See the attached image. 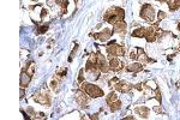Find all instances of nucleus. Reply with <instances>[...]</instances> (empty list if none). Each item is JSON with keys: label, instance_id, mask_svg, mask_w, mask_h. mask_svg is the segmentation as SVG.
<instances>
[{"label": "nucleus", "instance_id": "obj_32", "mask_svg": "<svg viewBox=\"0 0 180 120\" xmlns=\"http://www.w3.org/2000/svg\"><path fill=\"white\" fill-rule=\"evenodd\" d=\"M178 30H179V31H180V22H179V23H178Z\"/></svg>", "mask_w": 180, "mask_h": 120}, {"label": "nucleus", "instance_id": "obj_13", "mask_svg": "<svg viewBox=\"0 0 180 120\" xmlns=\"http://www.w3.org/2000/svg\"><path fill=\"white\" fill-rule=\"evenodd\" d=\"M108 63H109V69L115 71V72L121 69V61H120V59H118L117 56H110Z\"/></svg>", "mask_w": 180, "mask_h": 120}, {"label": "nucleus", "instance_id": "obj_8", "mask_svg": "<svg viewBox=\"0 0 180 120\" xmlns=\"http://www.w3.org/2000/svg\"><path fill=\"white\" fill-rule=\"evenodd\" d=\"M34 100L38 103H41V104H45V106L51 104V96L47 92H37V94H35Z\"/></svg>", "mask_w": 180, "mask_h": 120}, {"label": "nucleus", "instance_id": "obj_19", "mask_svg": "<svg viewBox=\"0 0 180 120\" xmlns=\"http://www.w3.org/2000/svg\"><path fill=\"white\" fill-rule=\"evenodd\" d=\"M55 2L58 5L61 6V10H63V13H66L67 11V5H69V1L67 0H55Z\"/></svg>", "mask_w": 180, "mask_h": 120}, {"label": "nucleus", "instance_id": "obj_14", "mask_svg": "<svg viewBox=\"0 0 180 120\" xmlns=\"http://www.w3.org/2000/svg\"><path fill=\"white\" fill-rule=\"evenodd\" d=\"M137 60H139L142 64L144 63H150V61H154V60H150V59H148V56H145V53H144L143 49H141V48H138L137 49V58H136Z\"/></svg>", "mask_w": 180, "mask_h": 120}, {"label": "nucleus", "instance_id": "obj_9", "mask_svg": "<svg viewBox=\"0 0 180 120\" xmlns=\"http://www.w3.org/2000/svg\"><path fill=\"white\" fill-rule=\"evenodd\" d=\"M112 30L110 29H103L101 33H97V34H94V37L96 38V40H100L101 42H106L108 41L109 38H110V35H112Z\"/></svg>", "mask_w": 180, "mask_h": 120}, {"label": "nucleus", "instance_id": "obj_25", "mask_svg": "<svg viewBox=\"0 0 180 120\" xmlns=\"http://www.w3.org/2000/svg\"><path fill=\"white\" fill-rule=\"evenodd\" d=\"M157 17H159V20H162V19H164L166 17H167V15H166L163 11H160L159 15H157Z\"/></svg>", "mask_w": 180, "mask_h": 120}, {"label": "nucleus", "instance_id": "obj_35", "mask_svg": "<svg viewBox=\"0 0 180 120\" xmlns=\"http://www.w3.org/2000/svg\"><path fill=\"white\" fill-rule=\"evenodd\" d=\"M74 1H78V0H74Z\"/></svg>", "mask_w": 180, "mask_h": 120}, {"label": "nucleus", "instance_id": "obj_22", "mask_svg": "<svg viewBox=\"0 0 180 120\" xmlns=\"http://www.w3.org/2000/svg\"><path fill=\"white\" fill-rule=\"evenodd\" d=\"M48 24H45V25H42V27H38L37 30H36V34H45L46 31L48 30Z\"/></svg>", "mask_w": 180, "mask_h": 120}, {"label": "nucleus", "instance_id": "obj_7", "mask_svg": "<svg viewBox=\"0 0 180 120\" xmlns=\"http://www.w3.org/2000/svg\"><path fill=\"white\" fill-rule=\"evenodd\" d=\"M157 24L155 27H149L145 28V34H144V38H146L148 42H154L157 37Z\"/></svg>", "mask_w": 180, "mask_h": 120}, {"label": "nucleus", "instance_id": "obj_18", "mask_svg": "<svg viewBox=\"0 0 180 120\" xmlns=\"http://www.w3.org/2000/svg\"><path fill=\"white\" fill-rule=\"evenodd\" d=\"M109 108H110V111H112V112L119 111V109L121 108V102L119 101V100H117V101H114V102H112V103L109 104Z\"/></svg>", "mask_w": 180, "mask_h": 120}, {"label": "nucleus", "instance_id": "obj_24", "mask_svg": "<svg viewBox=\"0 0 180 120\" xmlns=\"http://www.w3.org/2000/svg\"><path fill=\"white\" fill-rule=\"evenodd\" d=\"M58 85H59V83H58V81H52V83H51V87H52V89H53L54 91H59V88H58Z\"/></svg>", "mask_w": 180, "mask_h": 120}, {"label": "nucleus", "instance_id": "obj_10", "mask_svg": "<svg viewBox=\"0 0 180 120\" xmlns=\"http://www.w3.org/2000/svg\"><path fill=\"white\" fill-rule=\"evenodd\" d=\"M114 87H115V90H118V91L120 92H124V94L130 92L131 89H132V85L128 84L127 82H117Z\"/></svg>", "mask_w": 180, "mask_h": 120}, {"label": "nucleus", "instance_id": "obj_34", "mask_svg": "<svg viewBox=\"0 0 180 120\" xmlns=\"http://www.w3.org/2000/svg\"><path fill=\"white\" fill-rule=\"evenodd\" d=\"M31 1H37V0H31Z\"/></svg>", "mask_w": 180, "mask_h": 120}, {"label": "nucleus", "instance_id": "obj_21", "mask_svg": "<svg viewBox=\"0 0 180 120\" xmlns=\"http://www.w3.org/2000/svg\"><path fill=\"white\" fill-rule=\"evenodd\" d=\"M118 100V96H117V94L115 92H109L108 94V96L106 97V101H107V103L108 104H110L112 102H114V101H117Z\"/></svg>", "mask_w": 180, "mask_h": 120}, {"label": "nucleus", "instance_id": "obj_27", "mask_svg": "<svg viewBox=\"0 0 180 120\" xmlns=\"http://www.w3.org/2000/svg\"><path fill=\"white\" fill-rule=\"evenodd\" d=\"M156 99L159 100V102H161V94H160V90L156 88Z\"/></svg>", "mask_w": 180, "mask_h": 120}, {"label": "nucleus", "instance_id": "obj_6", "mask_svg": "<svg viewBox=\"0 0 180 120\" xmlns=\"http://www.w3.org/2000/svg\"><path fill=\"white\" fill-rule=\"evenodd\" d=\"M97 66H99L100 71L103 72V73H107L108 71L110 70L109 69V63L107 61V59L102 56L100 52H97Z\"/></svg>", "mask_w": 180, "mask_h": 120}, {"label": "nucleus", "instance_id": "obj_26", "mask_svg": "<svg viewBox=\"0 0 180 120\" xmlns=\"http://www.w3.org/2000/svg\"><path fill=\"white\" fill-rule=\"evenodd\" d=\"M66 72H67V70H66V69H65V70H63V71H60V72H58V77L63 78V77H65V74H66Z\"/></svg>", "mask_w": 180, "mask_h": 120}, {"label": "nucleus", "instance_id": "obj_11", "mask_svg": "<svg viewBox=\"0 0 180 120\" xmlns=\"http://www.w3.org/2000/svg\"><path fill=\"white\" fill-rule=\"evenodd\" d=\"M126 28H127V25H126V23L124 22V19H123V20H118L117 23L113 24V29H114V31H115V33H119V34H121L123 36L125 35Z\"/></svg>", "mask_w": 180, "mask_h": 120}, {"label": "nucleus", "instance_id": "obj_15", "mask_svg": "<svg viewBox=\"0 0 180 120\" xmlns=\"http://www.w3.org/2000/svg\"><path fill=\"white\" fill-rule=\"evenodd\" d=\"M126 70L130 71V72H139V71L143 70V64L142 63H133V64L128 65L126 67Z\"/></svg>", "mask_w": 180, "mask_h": 120}, {"label": "nucleus", "instance_id": "obj_30", "mask_svg": "<svg viewBox=\"0 0 180 120\" xmlns=\"http://www.w3.org/2000/svg\"><path fill=\"white\" fill-rule=\"evenodd\" d=\"M45 15H47V11L43 9L42 10V12H41V18H43V17H45Z\"/></svg>", "mask_w": 180, "mask_h": 120}, {"label": "nucleus", "instance_id": "obj_28", "mask_svg": "<svg viewBox=\"0 0 180 120\" xmlns=\"http://www.w3.org/2000/svg\"><path fill=\"white\" fill-rule=\"evenodd\" d=\"M24 94H25V91H24V88H20V99H23V97H24Z\"/></svg>", "mask_w": 180, "mask_h": 120}, {"label": "nucleus", "instance_id": "obj_1", "mask_svg": "<svg viewBox=\"0 0 180 120\" xmlns=\"http://www.w3.org/2000/svg\"><path fill=\"white\" fill-rule=\"evenodd\" d=\"M124 17H125L124 10L120 9V7H112L105 13L103 18L109 24H114V23H117L118 20H123Z\"/></svg>", "mask_w": 180, "mask_h": 120}, {"label": "nucleus", "instance_id": "obj_16", "mask_svg": "<svg viewBox=\"0 0 180 120\" xmlns=\"http://www.w3.org/2000/svg\"><path fill=\"white\" fill-rule=\"evenodd\" d=\"M149 108H146V107H144V106H142V107H137L136 108V113L137 114H139L142 118H148V115H149Z\"/></svg>", "mask_w": 180, "mask_h": 120}, {"label": "nucleus", "instance_id": "obj_12", "mask_svg": "<svg viewBox=\"0 0 180 120\" xmlns=\"http://www.w3.org/2000/svg\"><path fill=\"white\" fill-rule=\"evenodd\" d=\"M30 81H31V76L25 70H23L22 73H20V81H19L20 88H27L30 83Z\"/></svg>", "mask_w": 180, "mask_h": 120}, {"label": "nucleus", "instance_id": "obj_17", "mask_svg": "<svg viewBox=\"0 0 180 120\" xmlns=\"http://www.w3.org/2000/svg\"><path fill=\"white\" fill-rule=\"evenodd\" d=\"M167 4L171 11H177L180 7V0H167Z\"/></svg>", "mask_w": 180, "mask_h": 120}, {"label": "nucleus", "instance_id": "obj_29", "mask_svg": "<svg viewBox=\"0 0 180 120\" xmlns=\"http://www.w3.org/2000/svg\"><path fill=\"white\" fill-rule=\"evenodd\" d=\"M136 89H138V90H143V85H142V84H137V85H136Z\"/></svg>", "mask_w": 180, "mask_h": 120}, {"label": "nucleus", "instance_id": "obj_23", "mask_svg": "<svg viewBox=\"0 0 180 120\" xmlns=\"http://www.w3.org/2000/svg\"><path fill=\"white\" fill-rule=\"evenodd\" d=\"M83 82H84V69H81L78 73V83L82 84Z\"/></svg>", "mask_w": 180, "mask_h": 120}, {"label": "nucleus", "instance_id": "obj_5", "mask_svg": "<svg viewBox=\"0 0 180 120\" xmlns=\"http://www.w3.org/2000/svg\"><path fill=\"white\" fill-rule=\"evenodd\" d=\"M88 94L84 91V90H77L76 91V102L81 106L82 108H87L88 107V103H89L90 99L89 96H87Z\"/></svg>", "mask_w": 180, "mask_h": 120}, {"label": "nucleus", "instance_id": "obj_33", "mask_svg": "<svg viewBox=\"0 0 180 120\" xmlns=\"http://www.w3.org/2000/svg\"><path fill=\"white\" fill-rule=\"evenodd\" d=\"M157 1H166V0H157Z\"/></svg>", "mask_w": 180, "mask_h": 120}, {"label": "nucleus", "instance_id": "obj_2", "mask_svg": "<svg viewBox=\"0 0 180 120\" xmlns=\"http://www.w3.org/2000/svg\"><path fill=\"white\" fill-rule=\"evenodd\" d=\"M81 89L82 90H84V91L87 92L90 97H92V99H97V97H101V96L105 95L103 90H102L100 87L95 85V84H91V83H85V82H83Z\"/></svg>", "mask_w": 180, "mask_h": 120}, {"label": "nucleus", "instance_id": "obj_31", "mask_svg": "<svg viewBox=\"0 0 180 120\" xmlns=\"http://www.w3.org/2000/svg\"><path fill=\"white\" fill-rule=\"evenodd\" d=\"M154 111L156 112V113H161V112H162V109H160L159 107H155V108H154Z\"/></svg>", "mask_w": 180, "mask_h": 120}, {"label": "nucleus", "instance_id": "obj_3", "mask_svg": "<svg viewBox=\"0 0 180 120\" xmlns=\"http://www.w3.org/2000/svg\"><path fill=\"white\" fill-rule=\"evenodd\" d=\"M141 17L146 22H153L155 19V10L150 4H144L141 9Z\"/></svg>", "mask_w": 180, "mask_h": 120}, {"label": "nucleus", "instance_id": "obj_20", "mask_svg": "<svg viewBox=\"0 0 180 120\" xmlns=\"http://www.w3.org/2000/svg\"><path fill=\"white\" fill-rule=\"evenodd\" d=\"M144 34H145V28H138L132 33V36L141 37V38H142V37H144Z\"/></svg>", "mask_w": 180, "mask_h": 120}, {"label": "nucleus", "instance_id": "obj_4", "mask_svg": "<svg viewBox=\"0 0 180 120\" xmlns=\"http://www.w3.org/2000/svg\"><path fill=\"white\" fill-rule=\"evenodd\" d=\"M107 52L109 56H124L125 48L123 46H118L117 42L113 40L109 42V46L107 47Z\"/></svg>", "mask_w": 180, "mask_h": 120}]
</instances>
